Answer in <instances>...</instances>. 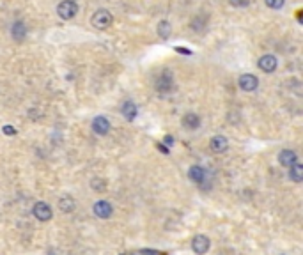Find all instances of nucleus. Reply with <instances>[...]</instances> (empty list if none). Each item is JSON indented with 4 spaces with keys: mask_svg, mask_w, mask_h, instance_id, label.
Masks as SVG:
<instances>
[{
    "mask_svg": "<svg viewBox=\"0 0 303 255\" xmlns=\"http://www.w3.org/2000/svg\"><path fill=\"white\" fill-rule=\"evenodd\" d=\"M91 188L96 191H105L107 190V181L105 179H98V177H94L91 179Z\"/></svg>",
    "mask_w": 303,
    "mask_h": 255,
    "instance_id": "obj_19",
    "label": "nucleus"
},
{
    "mask_svg": "<svg viewBox=\"0 0 303 255\" xmlns=\"http://www.w3.org/2000/svg\"><path fill=\"white\" fill-rule=\"evenodd\" d=\"M211 248V239L204 234H197L191 239V250L195 252L197 255H206Z\"/></svg>",
    "mask_w": 303,
    "mask_h": 255,
    "instance_id": "obj_4",
    "label": "nucleus"
},
{
    "mask_svg": "<svg viewBox=\"0 0 303 255\" xmlns=\"http://www.w3.org/2000/svg\"><path fill=\"white\" fill-rule=\"evenodd\" d=\"M177 52H181V54H185V55H190L191 54L190 50H186V48H177Z\"/></svg>",
    "mask_w": 303,
    "mask_h": 255,
    "instance_id": "obj_25",
    "label": "nucleus"
},
{
    "mask_svg": "<svg viewBox=\"0 0 303 255\" xmlns=\"http://www.w3.org/2000/svg\"><path fill=\"white\" fill-rule=\"evenodd\" d=\"M174 76H172V71L170 69H163L162 73L156 76V82H154V87H156L158 92L167 94V92H172L174 91Z\"/></svg>",
    "mask_w": 303,
    "mask_h": 255,
    "instance_id": "obj_2",
    "label": "nucleus"
},
{
    "mask_svg": "<svg viewBox=\"0 0 303 255\" xmlns=\"http://www.w3.org/2000/svg\"><path fill=\"white\" fill-rule=\"evenodd\" d=\"M11 34H13V39L16 43H23L25 37H27V27H25L23 21H15L13 29H11Z\"/></svg>",
    "mask_w": 303,
    "mask_h": 255,
    "instance_id": "obj_15",
    "label": "nucleus"
},
{
    "mask_svg": "<svg viewBox=\"0 0 303 255\" xmlns=\"http://www.w3.org/2000/svg\"><path fill=\"white\" fill-rule=\"evenodd\" d=\"M264 4L268 5L269 9H282L284 4H285V0H264Z\"/></svg>",
    "mask_w": 303,
    "mask_h": 255,
    "instance_id": "obj_20",
    "label": "nucleus"
},
{
    "mask_svg": "<svg viewBox=\"0 0 303 255\" xmlns=\"http://www.w3.org/2000/svg\"><path fill=\"white\" fill-rule=\"evenodd\" d=\"M91 128H93V131L96 133V135H99V137H105V135H108V133H110V128H112V124H110V121H108L105 115H98V117L93 119V124H91Z\"/></svg>",
    "mask_w": 303,
    "mask_h": 255,
    "instance_id": "obj_6",
    "label": "nucleus"
},
{
    "mask_svg": "<svg viewBox=\"0 0 303 255\" xmlns=\"http://www.w3.org/2000/svg\"><path fill=\"white\" fill-rule=\"evenodd\" d=\"M230 5H234V7H245V5H248V0H229Z\"/></svg>",
    "mask_w": 303,
    "mask_h": 255,
    "instance_id": "obj_22",
    "label": "nucleus"
},
{
    "mask_svg": "<svg viewBox=\"0 0 303 255\" xmlns=\"http://www.w3.org/2000/svg\"><path fill=\"white\" fill-rule=\"evenodd\" d=\"M279 163L285 168L293 167L294 163H298V154L293 149H284L279 152Z\"/></svg>",
    "mask_w": 303,
    "mask_h": 255,
    "instance_id": "obj_10",
    "label": "nucleus"
},
{
    "mask_svg": "<svg viewBox=\"0 0 303 255\" xmlns=\"http://www.w3.org/2000/svg\"><path fill=\"white\" fill-rule=\"evenodd\" d=\"M181 124L185 129H191V131H193V129H199V128H201V117L193 112H188V113H185V117L181 119Z\"/></svg>",
    "mask_w": 303,
    "mask_h": 255,
    "instance_id": "obj_13",
    "label": "nucleus"
},
{
    "mask_svg": "<svg viewBox=\"0 0 303 255\" xmlns=\"http://www.w3.org/2000/svg\"><path fill=\"white\" fill-rule=\"evenodd\" d=\"M188 179L197 182V184H202L206 179V168L201 167V165H191V167L188 168Z\"/></svg>",
    "mask_w": 303,
    "mask_h": 255,
    "instance_id": "obj_14",
    "label": "nucleus"
},
{
    "mask_svg": "<svg viewBox=\"0 0 303 255\" xmlns=\"http://www.w3.org/2000/svg\"><path fill=\"white\" fill-rule=\"evenodd\" d=\"M114 23V16L108 9H98L91 16V25L98 30H107Z\"/></svg>",
    "mask_w": 303,
    "mask_h": 255,
    "instance_id": "obj_1",
    "label": "nucleus"
},
{
    "mask_svg": "<svg viewBox=\"0 0 303 255\" xmlns=\"http://www.w3.org/2000/svg\"><path fill=\"white\" fill-rule=\"evenodd\" d=\"M238 85H240V89L245 91V92H252V91H255V89L259 87V80H257L255 74L245 73L238 78Z\"/></svg>",
    "mask_w": 303,
    "mask_h": 255,
    "instance_id": "obj_7",
    "label": "nucleus"
},
{
    "mask_svg": "<svg viewBox=\"0 0 303 255\" xmlns=\"http://www.w3.org/2000/svg\"><path fill=\"white\" fill-rule=\"evenodd\" d=\"M57 15H59L60 20H73L75 16L78 15V4L75 0H62L59 5H57Z\"/></svg>",
    "mask_w": 303,
    "mask_h": 255,
    "instance_id": "obj_3",
    "label": "nucleus"
},
{
    "mask_svg": "<svg viewBox=\"0 0 303 255\" xmlns=\"http://www.w3.org/2000/svg\"><path fill=\"white\" fill-rule=\"evenodd\" d=\"M289 179L293 182H302L303 181V165L302 163H294L293 167H289Z\"/></svg>",
    "mask_w": 303,
    "mask_h": 255,
    "instance_id": "obj_17",
    "label": "nucleus"
},
{
    "mask_svg": "<svg viewBox=\"0 0 303 255\" xmlns=\"http://www.w3.org/2000/svg\"><path fill=\"white\" fill-rule=\"evenodd\" d=\"M156 32H158V36L162 37V39H169L170 37V34H172V25L169 23L167 20H162L160 23H158V27H156Z\"/></svg>",
    "mask_w": 303,
    "mask_h": 255,
    "instance_id": "obj_18",
    "label": "nucleus"
},
{
    "mask_svg": "<svg viewBox=\"0 0 303 255\" xmlns=\"http://www.w3.org/2000/svg\"><path fill=\"white\" fill-rule=\"evenodd\" d=\"M75 207H76V202H75V199L71 195H62L59 199V209L62 213H66V215L73 213Z\"/></svg>",
    "mask_w": 303,
    "mask_h": 255,
    "instance_id": "obj_16",
    "label": "nucleus"
},
{
    "mask_svg": "<svg viewBox=\"0 0 303 255\" xmlns=\"http://www.w3.org/2000/svg\"><path fill=\"white\" fill-rule=\"evenodd\" d=\"M2 133H4V135H16V129H15V126L7 124V126L2 128Z\"/></svg>",
    "mask_w": 303,
    "mask_h": 255,
    "instance_id": "obj_23",
    "label": "nucleus"
},
{
    "mask_svg": "<svg viewBox=\"0 0 303 255\" xmlns=\"http://www.w3.org/2000/svg\"><path fill=\"white\" fill-rule=\"evenodd\" d=\"M138 254H140V255H167L165 252L151 250V248H142V250H138Z\"/></svg>",
    "mask_w": 303,
    "mask_h": 255,
    "instance_id": "obj_21",
    "label": "nucleus"
},
{
    "mask_svg": "<svg viewBox=\"0 0 303 255\" xmlns=\"http://www.w3.org/2000/svg\"><path fill=\"white\" fill-rule=\"evenodd\" d=\"M163 140H165V144H167V146H172V144H174V138H172L170 135H167V137L163 138Z\"/></svg>",
    "mask_w": 303,
    "mask_h": 255,
    "instance_id": "obj_24",
    "label": "nucleus"
},
{
    "mask_svg": "<svg viewBox=\"0 0 303 255\" xmlns=\"http://www.w3.org/2000/svg\"><path fill=\"white\" fill-rule=\"evenodd\" d=\"M121 113H122V117L126 119L128 123H132L133 119L137 117L138 108H137V105L133 103L132 99H126V101L121 105Z\"/></svg>",
    "mask_w": 303,
    "mask_h": 255,
    "instance_id": "obj_12",
    "label": "nucleus"
},
{
    "mask_svg": "<svg viewBox=\"0 0 303 255\" xmlns=\"http://www.w3.org/2000/svg\"><path fill=\"white\" fill-rule=\"evenodd\" d=\"M257 66H259L261 71H264V73H275L277 71V66H279V60H277V57L271 54H266L263 55L259 60H257Z\"/></svg>",
    "mask_w": 303,
    "mask_h": 255,
    "instance_id": "obj_8",
    "label": "nucleus"
},
{
    "mask_svg": "<svg viewBox=\"0 0 303 255\" xmlns=\"http://www.w3.org/2000/svg\"><path fill=\"white\" fill-rule=\"evenodd\" d=\"M32 213H34V216L39 221H48V220H52V216H54L52 206H50L48 202H43V200L36 202L34 207H32Z\"/></svg>",
    "mask_w": 303,
    "mask_h": 255,
    "instance_id": "obj_5",
    "label": "nucleus"
},
{
    "mask_svg": "<svg viewBox=\"0 0 303 255\" xmlns=\"http://www.w3.org/2000/svg\"><path fill=\"white\" fill-rule=\"evenodd\" d=\"M209 147H211V151L216 152V154H222V152H225L229 149V140H227L224 135H215V137L211 138Z\"/></svg>",
    "mask_w": 303,
    "mask_h": 255,
    "instance_id": "obj_11",
    "label": "nucleus"
},
{
    "mask_svg": "<svg viewBox=\"0 0 303 255\" xmlns=\"http://www.w3.org/2000/svg\"><path fill=\"white\" fill-rule=\"evenodd\" d=\"M93 213L98 216V218H101V220H108V218L114 215V207L108 200H98L94 204Z\"/></svg>",
    "mask_w": 303,
    "mask_h": 255,
    "instance_id": "obj_9",
    "label": "nucleus"
}]
</instances>
